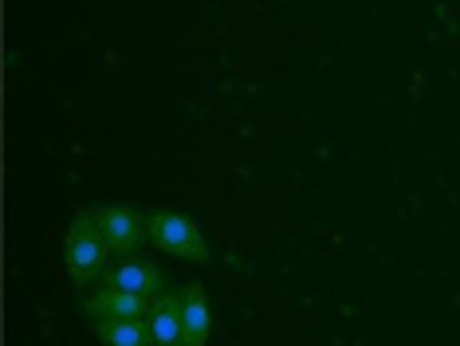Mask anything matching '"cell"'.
<instances>
[{
    "mask_svg": "<svg viewBox=\"0 0 460 346\" xmlns=\"http://www.w3.org/2000/svg\"><path fill=\"white\" fill-rule=\"evenodd\" d=\"M107 240L99 233V220H95V208L79 213L67 228V240H64V264H67V276H71V288H87V283H99L102 268H107Z\"/></svg>",
    "mask_w": 460,
    "mask_h": 346,
    "instance_id": "6da1fadb",
    "label": "cell"
},
{
    "mask_svg": "<svg viewBox=\"0 0 460 346\" xmlns=\"http://www.w3.org/2000/svg\"><path fill=\"white\" fill-rule=\"evenodd\" d=\"M146 236L150 244L173 260H190V264H205L208 260V240L193 217L177 213V208H154L146 213Z\"/></svg>",
    "mask_w": 460,
    "mask_h": 346,
    "instance_id": "7a4b0ae2",
    "label": "cell"
},
{
    "mask_svg": "<svg viewBox=\"0 0 460 346\" xmlns=\"http://www.w3.org/2000/svg\"><path fill=\"white\" fill-rule=\"evenodd\" d=\"M95 220H99V233L107 240L111 256H130V252H138L150 240L146 236V217L127 205H99Z\"/></svg>",
    "mask_w": 460,
    "mask_h": 346,
    "instance_id": "3957f363",
    "label": "cell"
},
{
    "mask_svg": "<svg viewBox=\"0 0 460 346\" xmlns=\"http://www.w3.org/2000/svg\"><path fill=\"white\" fill-rule=\"evenodd\" d=\"M102 288H122V291H138V296H162L165 291V276L150 260H138V256H119L114 264L102 268L99 276Z\"/></svg>",
    "mask_w": 460,
    "mask_h": 346,
    "instance_id": "277c9868",
    "label": "cell"
},
{
    "mask_svg": "<svg viewBox=\"0 0 460 346\" xmlns=\"http://www.w3.org/2000/svg\"><path fill=\"white\" fill-rule=\"evenodd\" d=\"M150 346H185V327H181V291H162L154 296L150 311Z\"/></svg>",
    "mask_w": 460,
    "mask_h": 346,
    "instance_id": "5b68a950",
    "label": "cell"
},
{
    "mask_svg": "<svg viewBox=\"0 0 460 346\" xmlns=\"http://www.w3.org/2000/svg\"><path fill=\"white\" fill-rule=\"evenodd\" d=\"M150 296L138 291H122V288H99L91 299H83V315L91 319H146L150 311Z\"/></svg>",
    "mask_w": 460,
    "mask_h": 346,
    "instance_id": "8992f818",
    "label": "cell"
},
{
    "mask_svg": "<svg viewBox=\"0 0 460 346\" xmlns=\"http://www.w3.org/2000/svg\"><path fill=\"white\" fill-rule=\"evenodd\" d=\"M181 327H185V346H205L208 334H213V311H208L201 283H185L181 288Z\"/></svg>",
    "mask_w": 460,
    "mask_h": 346,
    "instance_id": "52a82bcc",
    "label": "cell"
},
{
    "mask_svg": "<svg viewBox=\"0 0 460 346\" xmlns=\"http://www.w3.org/2000/svg\"><path fill=\"white\" fill-rule=\"evenodd\" d=\"M102 346H150V323L146 319H91Z\"/></svg>",
    "mask_w": 460,
    "mask_h": 346,
    "instance_id": "ba28073f",
    "label": "cell"
}]
</instances>
